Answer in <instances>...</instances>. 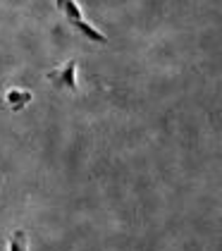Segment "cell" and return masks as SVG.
<instances>
[{
	"instance_id": "1",
	"label": "cell",
	"mask_w": 222,
	"mask_h": 251,
	"mask_svg": "<svg viewBox=\"0 0 222 251\" xmlns=\"http://www.w3.org/2000/svg\"><path fill=\"white\" fill-rule=\"evenodd\" d=\"M48 81H53L57 89L76 91V60H67L60 70L48 72Z\"/></svg>"
},
{
	"instance_id": "2",
	"label": "cell",
	"mask_w": 222,
	"mask_h": 251,
	"mask_svg": "<svg viewBox=\"0 0 222 251\" xmlns=\"http://www.w3.org/2000/svg\"><path fill=\"white\" fill-rule=\"evenodd\" d=\"M5 100H7V105L19 113V110H24L26 108V103H31V91H22V89H10L7 94H5Z\"/></svg>"
},
{
	"instance_id": "3",
	"label": "cell",
	"mask_w": 222,
	"mask_h": 251,
	"mask_svg": "<svg viewBox=\"0 0 222 251\" xmlns=\"http://www.w3.org/2000/svg\"><path fill=\"white\" fill-rule=\"evenodd\" d=\"M55 7L60 12H65V17L70 22L84 20V17H81V7L76 5V0H55Z\"/></svg>"
},
{
	"instance_id": "4",
	"label": "cell",
	"mask_w": 222,
	"mask_h": 251,
	"mask_svg": "<svg viewBox=\"0 0 222 251\" xmlns=\"http://www.w3.org/2000/svg\"><path fill=\"white\" fill-rule=\"evenodd\" d=\"M70 24H72V26H76V29H79V31H81L86 39L96 41V43H105V36H103V34H100V31H98L93 24H89L86 20H76V22H70Z\"/></svg>"
},
{
	"instance_id": "5",
	"label": "cell",
	"mask_w": 222,
	"mask_h": 251,
	"mask_svg": "<svg viewBox=\"0 0 222 251\" xmlns=\"http://www.w3.org/2000/svg\"><path fill=\"white\" fill-rule=\"evenodd\" d=\"M10 251H26V232L17 230L10 234V242H7Z\"/></svg>"
}]
</instances>
